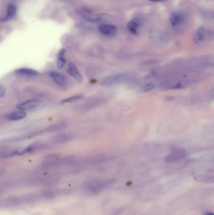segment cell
<instances>
[{"label":"cell","instance_id":"cell-1","mask_svg":"<svg viewBox=\"0 0 214 215\" xmlns=\"http://www.w3.org/2000/svg\"><path fill=\"white\" fill-rule=\"evenodd\" d=\"M114 183V180H92L87 182L83 187V191L87 195H96L100 192L112 186Z\"/></svg>","mask_w":214,"mask_h":215},{"label":"cell","instance_id":"cell-2","mask_svg":"<svg viewBox=\"0 0 214 215\" xmlns=\"http://www.w3.org/2000/svg\"><path fill=\"white\" fill-rule=\"evenodd\" d=\"M127 77H126V75L123 74L112 75L105 78L101 84L104 86H111L123 81Z\"/></svg>","mask_w":214,"mask_h":215},{"label":"cell","instance_id":"cell-3","mask_svg":"<svg viewBox=\"0 0 214 215\" xmlns=\"http://www.w3.org/2000/svg\"><path fill=\"white\" fill-rule=\"evenodd\" d=\"M23 203L22 198L12 196L7 198L0 202V208H10L20 205Z\"/></svg>","mask_w":214,"mask_h":215},{"label":"cell","instance_id":"cell-4","mask_svg":"<svg viewBox=\"0 0 214 215\" xmlns=\"http://www.w3.org/2000/svg\"><path fill=\"white\" fill-rule=\"evenodd\" d=\"M99 32L102 34L103 35L107 37H113L116 33L118 28L114 25H101L98 27Z\"/></svg>","mask_w":214,"mask_h":215},{"label":"cell","instance_id":"cell-5","mask_svg":"<svg viewBox=\"0 0 214 215\" xmlns=\"http://www.w3.org/2000/svg\"><path fill=\"white\" fill-rule=\"evenodd\" d=\"M141 21L139 18H134L130 20L127 24L128 31L132 35H138L139 30L141 27Z\"/></svg>","mask_w":214,"mask_h":215},{"label":"cell","instance_id":"cell-6","mask_svg":"<svg viewBox=\"0 0 214 215\" xmlns=\"http://www.w3.org/2000/svg\"><path fill=\"white\" fill-rule=\"evenodd\" d=\"M39 105V102L37 100L32 99L28 100L24 102V103H20L16 105V108L21 111L30 110L33 108H37Z\"/></svg>","mask_w":214,"mask_h":215},{"label":"cell","instance_id":"cell-7","mask_svg":"<svg viewBox=\"0 0 214 215\" xmlns=\"http://www.w3.org/2000/svg\"><path fill=\"white\" fill-rule=\"evenodd\" d=\"M67 71L69 74L72 76L75 80L78 82H82V76L80 72L77 69V67L72 62L68 64V67H67Z\"/></svg>","mask_w":214,"mask_h":215},{"label":"cell","instance_id":"cell-8","mask_svg":"<svg viewBox=\"0 0 214 215\" xmlns=\"http://www.w3.org/2000/svg\"><path fill=\"white\" fill-rule=\"evenodd\" d=\"M49 74L53 81L60 86H65L66 85V79L62 74L56 71H50L49 72Z\"/></svg>","mask_w":214,"mask_h":215},{"label":"cell","instance_id":"cell-9","mask_svg":"<svg viewBox=\"0 0 214 215\" xmlns=\"http://www.w3.org/2000/svg\"><path fill=\"white\" fill-rule=\"evenodd\" d=\"M170 22L173 27H177L181 25L184 21V17L182 14L178 12L173 13L170 17Z\"/></svg>","mask_w":214,"mask_h":215},{"label":"cell","instance_id":"cell-10","mask_svg":"<svg viewBox=\"0 0 214 215\" xmlns=\"http://www.w3.org/2000/svg\"><path fill=\"white\" fill-rule=\"evenodd\" d=\"M15 74L24 77H35L38 75V72L33 69H28V68H21L15 71Z\"/></svg>","mask_w":214,"mask_h":215},{"label":"cell","instance_id":"cell-11","mask_svg":"<svg viewBox=\"0 0 214 215\" xmlns=\"http://www.w3.org/2000/svg\"><path fill=\"white\" fill-rule=\"evenodd\" d=\"M185 157V153L183 152H175L171 154L168 155L166 158V161L167 162H175L180 161Z\"/></svg>","mask_w":214,"mask_h":215},{"label":"cell","instance_id":"cell-12","mask_svg":"<svg viewBox=\"0 0 214 215\" xmlns=\"http://www.w3.org/2000/svg\"><path fill=\"white\" fill-rule=\"evenodd\" d=\"M194 179L196 182L201 183H213L214 182L213 176L210 175H197L194 177Z\"/></svg>","mask_w":214,"mask_h":215},{"label":"cell","instance_id":"cell-13","mask_svg":"<svg viewBox=\"0 0 214 215\" xmlns=\"http://www.w3.org/2000/svg\"><path fill=\"white\" fill-rule=\"evenodd\" d=\"M26 116H27V114L25 111H15L10 113V114L8 115L7 118L11 120L16 121V120H20L24 119V118H25Z\"/></svg>","mask_w":214,"mask_h":215},{"label":"cell","instance_id":"cell-14","mask_svg":"<svg viewBox=\"0 0 214 215\" xmlns=\"http://www.w3.org/2000/svg\"><path fill=\"white\" fill-rule=\"evenodd\" d=\"M16 11V8L14 5H10L8 7L7 10V15L3 19V21H8L10 20H12L15 15Z\"/></svg>","mask_w":214,"mask_h":215},{"label":"cell","instance_id":"cell-15","mask_svg":"<svg viewBox=\"0 0 214 215\" xmlns=\"http://www.w3.org/2000/svg\"><path fill=\"white\" fill-rule=\"evenodd\" d=\"M40 198V196L37 194H31L25 196V197L22 198V199H23V202L30 205V204L36 202L37 201H38Z\"/></svg>","mask_w":214,"mask_h":215},{"label":"cell","instance_id":"cell-16","mask_svg":"<svg viewBox=\"0 0 214 215\" xmlns=\"http://www.w3.org/2000/svg\"><path fill=\"white\" fill-rule=\"evenodd\" d=\"M65 55V49L60 50L58 54V61L57 63V65L59 68H62L66 64Z\"/></svg>","mask_w":214,"mask_h":215},{"label":"cell","instance_id":"cell-17","mask_svg":"<svg viewBox=\"0 0 214 215\" xmlns=\"http://www.w3.org/2000/svg\"><path fill=\"white\" fill-rule=\"evenodd\" d=\"M70 137L68 135L65 134H62L56 136L55 137L53 138V142L55 143H63L65 142H67L69 140Z\"/></svg>","mask_w":214,"mask_h":215},{"label":"cell","instance_id":"cell-18","mask_svg":"<svg viewBox=\"0 0 214 215\" xmlns=\"http://www.w3.org/2000/svg\"><path fill=\"white\" fill-rule=\"evenodd\" d=\"M40 196V197H43L45 199H53L56 196V192L50 189L44 190L41 192Z\"/></svg>","mask_w":214,"mask_h":215},{"label":"cell","instance_id":"cell-19","mask_svg":"<svg viewBox=\"0 0 214 215\" xmlns=\"http://www.w3.org/2000/svg\"><path fill=\"white\" fill-rule=\"evenodd\" d=\"M82 98V96L81 95H75L69 98H67L62 101V104H68V103H74V102H76L78 100L81 99Z\"/></svg>","mask_w":214,"mask_h":215},{"label":"cell","instance_id":"cell-20","mask_svg":"<svg viewBox=\"0 0 214 215\" xmlns=\"http://www.w3.org/2000/svg\"><path fill=\"white\" fill-rule=\"evenodd\" d=\"M154 88V85L153 84H145L142 86L141 87H140L139 91L140 92L142 93H145V92H148L150 91L153 90Z\"/></svg>","mask_w":214,"mask_h":215},{"label":"cell","instance_id":"cell-21","mask_svg":"<svg viewBox=\"0 0 214 215\" xmlns=\"http://www.w3.org/2000/svg\"><path fill=\"white\" fill-rule=\"evenodd\" d=\"M204 33H203V32H201L200 30H198L195 33L194 40L196 43H199L204 40Z\"/></svg>","mask_w":214,"mask_h":215},{"label":"cell","instance_id":"cell-22","mask_svg":"<svg viewBox=\"0 0 214 215\" xmlns=\"http://www.w3.org/2000/svg\"><path fill=\"white\" fill-rule=\"evenodd\" d=\"M84 18L85 20L91 23H96L100 21V18L97 17H90V16H84Z\"/></svg>","mask_w":214,"mask_h":215},{"label":"cell","instance_id":"cell-23","mask_svg":"<svg viewBox=\"0 0 214 215\" xmlns=\"http://www.w3.org/2000/svg\"><path fill=\"white\" fill-rule=\"evenodd\" d=\"M8 185L6 183H0V193H2V192L5 191L7 189Z\"/></svg>","mask_w":214,"mask_h":215},{"label":"cell","instance_id":"cell-24","mask_svg":"<svg viewBox=\"0 0 214 215\" xmlns=\"http://www.w3.org/2000/svg\"><path fill=\"white\" fill-rule=\"evenodd\" d=\"M5 92H6L5 87L2 84H0V98H2L5 96Z\"/></svg>","mask_w":214,"mask_h":215},{"label":"cell","instance_id":"cell-25","mask_svg":"<svg viewBox=\"0 0 214 215\" xmlns=\"http://www.w3.org/2000/svg\"><path fill=\"white\" fill-rule=\"evenodd\" d=\"M121 211H121V209L116 210V211H115L113 213V214H112V215H119V214L121 213Z\"/></svg>","mask_w":214,"mask_h":215},{"label":"cell","instance_id":"cell-26","mask_svg":"<svg viewBox=\"0 0 214 215\" xmlns=\"http://www.w3.org/2000/svg\"><path fill=\"white\" fill-rule=\"evenodd\" d=\"M149 1L152 2H160L165 1V0H149Z\"/></svg>","mask_w":214,"mask_h":215},{"label":"cell","instance_id":"cell-27","mask_svg":"<svg viewBox=\"0 0 214 215\" xmlns=\"http://www.w3.org/2000/svg\"><path fill=\"white\" fill-rule=\"evenodd\" d=\"M204 215H214V214L213 213H211V212H208V213H205Z\"/></svg>","mask_w":214,"mask_h":215}]
</instances>
